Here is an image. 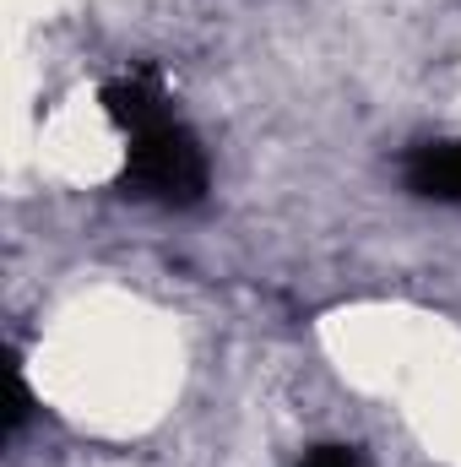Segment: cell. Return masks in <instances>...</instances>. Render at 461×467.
Masks as SVG:
<instances>
[{
	"label": "cell",
	"instance_id": "6da1fadb",
	"mask_svg": "<svg viewBox=\"0 0 461 467\" xmlns=\"http://www.w3.org/2000/svg\"><path fill=\"white\" fill-rule=\"evenodd\" d=\"M104 109L125 136V196L152 202V207H196L207 196V152L196 141V130L179 119L169 104V93L136 71V77H115L104 88Z\"/></svg>",
	"mask_w": 461,
	"mask_h": 467
},
{
	"label": "cell",
	"instance_id": "3957f363",
	"mask_svg": "<svg viewBox=\"0 0 461 467\" xmlns=\"http://www.w3.org/2000/svg\"><path fill=\"white\" fill-rule=\"evenodd\" d=\"M299 467H369V462H364L358 451H347V446H315Z\"/></svg>",
	"mask_w": 461,
	"mask_h": 467
},
{
	"label": "cell",
	"instance_id": "7a4b0ae2",
	"mask_svg": "<svg viewBox=\"0 0 461 467\" xmlns=\"http://www.w3.org/2000/svg\"><path fill=\"white\" fill-rule=\"evenodd\" d=\"M402 180L424 202H451L461 207V141H424L407 152Z\"/></svg>",
	"mask_w": 461,
	"mask_h": 467
}]
</instances>
